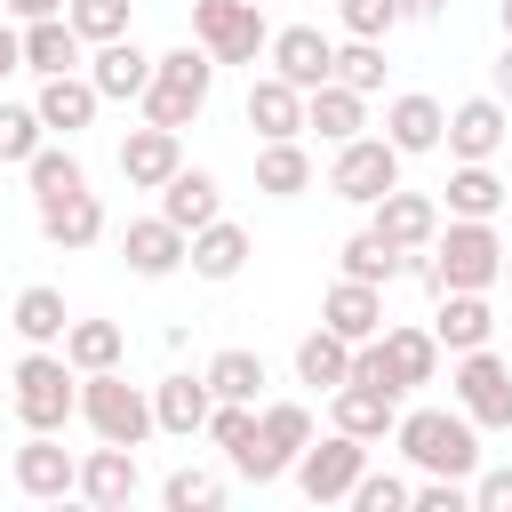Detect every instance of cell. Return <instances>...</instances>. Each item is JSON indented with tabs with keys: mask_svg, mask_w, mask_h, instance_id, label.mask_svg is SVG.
Returning <instances> with one entry per match:
<instances>
[{
	"mask_svg": "<svg viewBox=\"0 0 512 512\" xmlns=\"http://www.w3.org/2000/svg\"><path fill=\"white\" fill-rule=\"evenodd\" d=\"M392 440H400V456L416 472H440V480H472L480 472V424L464 408H408L392 424Z\"/></svg>",
	"mask_w": 512,
	"mask_h": 512,
	"instance_id": "obj_1",
	"label": "cell"
},
{
	"mask_svg": "<svg viewBox=\"0 0 512 512\" xmlns=\"http://www.w3.org/2000/svg\"><path fill=\"white\" fill-rule=\"evenodd\" d=\"M208 88H216V56L192 40V48H168V56H152V80H144V120L152 128H192L200 112H208Z\"/></svg>",
	"mask_w": 512,
	"mask_h": 512,
	"instance_id": "obj_2",
	"label": "cell"
},
{
	"mask_svg": "<svg viewBox=\"0 0 512 512\" xmlns=\"http://www.w3.org/2000/svg\"><path fill=\"white\" fill-rule=\"evenodd\" d=\"M504 280V240L488 216H448V232H432V256H424V288H496Z\"/></svg>",
	"mask_w": 512,
	"mask_h": 512,
	"instance_id": "obj_3",
	"label": "cell"
},
{
	"mask_svg": "<svg viewBox=\"0 0 512 512\" xmlns=\"http://www.w3.org/2000/svg\"><path fill=\"white\" fill-rule=\"evenodd\" d=\"M8 400H16L24 432H64V424L80 416V368H72L64 352L32 344V352L16 360V376H8Z\"/></svg>",
	"mask_w": 512,
	"mask_h": 512,
	"instance_id": "obj_4",
	"label": "cell"
},
{
	"mask_svg": "<svg viewBox=\"0 0 512 512\" xmlns=\"http://www.w3.org/2000/svg\"><path fill=\"white\" fill-rule=\"evenodd\" d=\"M80 424H88L96 440L144 448V432H152V392H136L120 368H88V376H80Z\"/></svg>",
	"mask_w": 512,
	"mask_h": 512,
	"instance_id": "obj_5",
	"label": "cell"
},
{
	"mask_svg": "<svg viewBox=\"0 0 512 512\" xmlns=\"http://www.w3.org/2000/svg\"><path fill=\"white\" fill-rule=\"evenodd\" d=\"M304 440H312V408H304V400H264V408H256V440L232 456V472L256 480V488H272V480L296 464Z\"/></svg>",
	"mask_w": 512,
	"mask_h": 512,
	"instance_id": "obj_6",
	"label": "cell"
},
{
	"mask_svg": "<svg viewBox=\"0 0 512 512\" xmlns=\"http://www.w3.org/2000/svg\"><path fill=\"white\" fill-rule=\"evenodd\" d=\"M192 40L216 64H256L264 40H272V24H264L256 0H192Z\"/></svg>",
	"mask_w": 512,
	"mask_h": 512,
	"instance_id": "obj_7",
	"label": "cell"
},
{
	"mask_svg": "<svg viewBox=\"0 0 512 512\" xmlns=\"http://www.w3.org/2000/svg\"><path fill=\"white\" fill-rule=\"evenodd\" d=\"M288 472H296V488H304L312 504H344V496H352V480L368 472V440H352V432H328V440H304Z\"/></svg>",
	"mask_w": 512,
	"mask_h": 512,
	"instance_id": "obj_8",
	"label": "cell"
},
{
	"mask_svg": "<svg viewBox=\"0 0 512 512\" xmlns=\"http://www.w3.org/2000/svg\"><path fill=\"white\" fill-rule=\"evenodd\" d=\"M456 408L480 424V432H512V368L488 352V344H472V352H456Z\"/></svg>",
	"mask_w": 512,
	"mask_h": 512,
	"instance_id": "obj_9",
	"label": "cell"
},
{
	"mask_svg": "<svg viewBox=\"0 0 512 512\" xmlns=\"http://www.w3.org/2000/svg\"><path fill=\"white\" fill-rule=\"evenodd\" d=\"M392 184H400V152H392L384 136H344V144H336V160H328V192H336V200L368 208V200H384Z\"/></svg>",
	"mask_w": 512,
	"mask_h": 512,
	"instance_id": "obj_10",
	"label": "cell"
},
{
	"mask_svg": "<svg viewBox=\"0 0 512 512\" xmlns=\"http://www.w3.org/2000/svg\"><path fill=\"white\" fill-rule=\"evenodd\" d=\"M368 232H384L392 248L424 256V248H432V232H440V200H432V192H408V184H392L384 200H368Z\"/></svg>",
	"mask_w": 512,
	"mask_h": 512,
	"instance_id": "obj_11",
	"label": "cell"
},
{
	"mask_svg": "<svg viewBox=\"0 0 512 512\" xmlns=\"http://www.w3.org/2000/svg\"><path fill=\"white\" fill-rule=\"evenodd\" d=\"M264 56H272V72L296 80V88H320V80L336 72V40H328L320 24H288V32H272Z\"/></svg>",
	"mask_w": 512,
	"mask_h": 512,
	"instance_id": "obj_12",
	"label": "cell"
},
{
	"mask_svg": "<svg viewBox=\"0 0 512 512\" xmlns=\"http://www.w3.org/2000/svg\"><path fill=\"white\" fill-rule=\"evenodd\" d=\"M504 136H512V112H504L496 96H464V104L448 112V128H440V144H448L456 160H496Z\"/></svg>",
	"mask_w": 512,
	"mask_h": 512,
	"instance_id": "obj_13",
	"label": "cell"
},
{
	"mask_svg": "<svg viewBox=\"0 0 512 512\" xmlns=\"http://www.w3.org/2000/svg\"><path fill=\"white\" fill-rule=\"evenodd\" d=\"M176 168H184V136H176V128H152V120H144V128L120 136V176H128L136 192H160Z\"/></svg>",
	"mask_w": 512,
	"mask_h": 512,
	"instance_id": "obj_14",
	"label": "cell"
},
{
	"mask_svg": "<svg viewBox=\"0 0 512 512\" xmlns=\"http://www.w3.org/2000/svg\"><path fill=\"white\" fill-rule=\"evenodd\" d=\"M328 416H336V432H352V440H384V432L400 424V392L344 376V384L328 392Z\"/></svg>",
	"mask_w": 512,
	"mask_h": 512,
	"instance_id": "obj_15",
	"label": "cell"
},
{
	"mask_svg": "<svg viewBox=\"0 0 512 512\" xmlns=\"http://www.w3.org/2000/svg\"><path fill=\"white\" fill-rule=\"evenodd\" d=\"M72 480H80V456H72V448H56V432H32V440L16 448V488H24L32 504L72 496Z\"/></svg>",
	"mask_w": 512,
	"mask_h": 512,
	"instance_id": "obj_16",
	"label": "cell"
},
{
	"mask_svg": "<svg viewBox=\"0 0 512 512\" xmlns=\"http://www.w3.org/2000/svg\"><path fill=\"white\" fill-rule=\"evenodd\" d=\"M440 128H448V104L424 96V88H408V96L384 104V144H392L400 160H408V152H440Z\"/></svg>",
	"mask_w": 512,
	"mask_h": 512,
	"instance_id": "obj_17",
	"label": "cell"
},
{
	"mask_svg": "<svg viewBox=\"0 0 512 512\" xmlns=\"http://www.w3.org/2000/svg\"><path fill=\"white\" fill-rule=\"evenodd\" d=\"M136 448H120V440H104V448H88L80 456V480H72V496H88V504H104V512H120L128 496H136Z\"/></svg>",
	"mask_w": 512,
	"mask_h": 512,
	"instance_id": "obj_18",
	"label": "cell"
},
{
	"mask_svg": "<svg viewBox=\"0 0 512 512\" xmlns=\"http://www.w3.org/2000/svg\"><path fill=\"white\" fill-rule=\"evenodd\" d=\"M88 80H96V96H104V104H136V96H144V80H152V56H144L128 32H120V40H96Z\"/></svg>",
	"mask_w": 512,
	"mask_h": 512,
	"instance_id": "obj_19",
	"label": "cell"
},
{
	"mask_svg": "<svg viewBox=\"0 0 512 512\" xmlns=\"http://www.w3.org/2000/svg\"><path fill=\"white\" fill-rule=\"evenodd\" d=\"M96 80L88 72H48L40 80V96H32V112H40V128H56V136H80L88 120H96Z\"/></svg>",
	"mask_w": 512,
	"mask_h": 512,
	"instance_id": "obj_20",
	"label": "cell"
},
{
	"mask_svg": "<svg viewBox=\"0 0 512 512\" xmlns=\"http://www.w3.org/2000/svg\"><path fill=\"white\" fill-rule=\"evenodd\" d=\"M40 240L64 248V256H72V248H96V240H104V200H96L88 184L64 192V200H40Z\"/></svg>",
	"mask_w": 512,
	"mask_h": 512,
	"instance_id": "obj_21",
	"label": "cell"
},
{
	"mask_svg": "<svg viewBox=\"0 0 512 512\" xmlns=\"http://www.w3.org/2000/svg\"><path fill=\"white\" fill-rule=\"evenodd\" d=\"M496 336V312H488V288H440V320H432V344L440 352H472Z\"/></svg>",
	"mask_w": 512,
	"mask_h": 512,
	"instance_id": "obj_22",
	"label": "cell"
},
{
	"mask_svg": "<svg viewBox=\"0 0 512 512\" xmlns=\"http://www.w3.org/2000/svg\"><path fill=\"white\" fill-rule=\"evenodd\" d=\"M304 128H312L320 144H344V136L368 128V96L344 88V80H320V88H304Z\"/></svg>",
	"mask_w": 512,
	"mask_h": 512,
	"instance_id": "obj_23",
	"label": "cell"
},
{
	"mask_svg": "<svg viewBox=\"0 0 512 512\" xmlns=\"http://www.w3.org/2000/svg\"><path fill=\"white\" fill-rule=\"evenodd\" d=\"M120 256H128L136 280H168V272L184 264V232H176L168 216H136V224L120 232Z\"/></svg>",
	"mask_w": 512,
	"mask_h": 512,
	"instance_id": "obj_24",
	"label": "cell"
},
{
	"mask_svg": "<svg viewBox=\"0 0 512 512\" xmlns=\"http://www.w3.org/2000/svg\"><path fill=\"white\" fill-rule=\"evenodd\" d=\"M320 328H336L344 344H368V336L384 328V288H368V280H336V288L320 296Z\"/></svg>",
	"mask_w": 512,
	"mask_h": 512,
	"instance_id": "obj_25",
	"label": "cell"
},
{
	"mask_svg": "<svg viewBox=\"0 0 512 512\" xmlns=\"http://www.w3.org/2000/svg\"><path fill=\"white\" fill-rule=\"evenodd\" d=\"M208 408H216L208 376H160V384H152V432H176V440H192V432L208 424Z\"/></svg>",
	"mask_w": 512,
	"mask_h": 512,
	"instance_id": "obj_26",
	"label": "cell"
},
{
	"mask_svg": "<svg viewBox=\"0 0 512 512\" xmlns=\"http://www.w3.org/2000/svg\"><path fill=\"white\" fill-rule=\"evenodd\" d=\"M184 264H192L200 280H240V264H248V232H240L232 216H208V224L184 240Z\"/></svg>",
	"mask_w": 512,
	"mask_h": 512,
	"instance_id": "obj_27",
	"label": "cell"
},
{
	"mask_svg": "<svg viewBox=\"0 0 512 512\" xmlns=\"http://www.w3.org/2000/svg\"><path fill=\"white\" fill-rule=\"evenodd\" d=\"M248 128L272 144V136H304V88L296 80H280V72H264L256 88H248Z\"/></svg>",
	"mask_w": 512,
	"mask_h": 512,
	"instance_id": "obj_28",
	"label": "cell"
},
{
	"mask_svg": "<svg viewBox=\"0 0 512 512\" xmlns=\"http://www.w3.org/2000/svg\"><path fill=\"white\" fill-rule=\"evenodd\" d=\"M160 216H168V224L192 240L208 216H224V200H216V176H208V168H176V176L160 184Z\"/></svg>",
	"mask_w": 512,
	"mask_h": 512,
	"instance_id": "obj_29",
	"label": "cell"
},
{
	"mask_svg": "<svg viewBox=\"0 0 512 512\" xmlns=\"http://www.w3.org/2000/svg\"><path fill=\"white\" fill-rule=\"evenodd\" d=\"M24 72H80V32H72V16H32L24 24Z\"/></svg>",
	"mask_w": 512,
	"mask_h": 512,
	"instance_id": "obj_30",
	"label": "cell"
},
{
	"mask_svg": "<svg viewBox=\"0 0 512 512\" xmlns=\"http://www.w3.org/2000/svg\"><path fill=\"white\" fill-rule=\"evenodd\" d=\"M256 192H272V200L312 192V152H304L296 136H272V144L256 152Z\"/></svg>",
	"mask_w": 512,
	"mask_h": 512,
	"instance_id": "obj_31",
	"label": "cell"
},
{
	"mask_svg": "<svg viewBox=\"0 0 512 512\" xmlns=\"http://www.w3.org/2000/svg\"><path fill=\"white\" fill-rule=\"evenodd\" d=\"M8 328H16L24 344H64V328H72V312H64V288L32 280V288L16 296V312H8Z\"/></svg>",
	"mask_w": 512,
	"mask_h": 512,
	"instance_id": "obj_32",
	"label": "cell"
},
{
	"mask_svg": "<svg viewBox=\"0 0 512 512\" xmlns=\"http://www.w3.org/2000/svg\"><path fill=\"white\" fill-rule=\"evenodd\" d=\"M336 256H344V280H368V288H392L408 272V248H392L384 232H352Z\"/></svg>",
	"mask_w": 512,
	"mask_h": 512,
	"instance_id": "obj_33",
	"label": "cell"
},
{
	"mask_svg": "<svg viewBox=\"0 0 512 512\" xmlns=\"http://www.w3.org/2000/svg\"><path fill=\"white\" fill-rule=\"evenodd\" d=\"M352 376V344L336 336V328H312L304 344H296V384H320V392H336Z\"/></svg>",
	"mask_w": 512,
	"mask_h": 512,
	"instance_id": "obj_34",
	"label": "cell"
},
{
	"mask_svg": "<svg viewBox=\"0 0 512 512\" xmlns=\"http://www.w3.org/2000/svg\"><path fill=\"white\" fill-rule=\"evenodd\" d=\"M120 352H128V336H120V320H72L64 328V360L88 376V368H120Z\"/></svg>",
	"mask_w": 512,
	"mask_h": 512,
	"instance_id": "obj_35",
	"label": "cell"
},
{
	"mask_svg": "<svg viewBox=\"0 0 512 512\" xmlns=\"http://www.w3.org/2000/svg\"><path fill=\"white\" fill-rule=\"evenodd\" d=\"M496 208H504L496 168H488V160H456V176H448V216H496Z\"/></svg>",
	"mask_w": 512,
	"mask_h": 512,
	"instance_id": "obj_36",
	"label": "cell"
},
{
	"mask_svg": "<svg viewBox=\"0 0 512 512\" xmlns=\"http://www.w3.org/2000/svg\"><path fill=\"white\" fill-rule=\"evenodd\" d=\"M200 376H208V392H216V400H256V392H264V360H256L248 344H224Z\"/></svg>",
	"mask_w": 512,
	"mask_h": 512,
	"instance_id": "obj_37",
	"label": "cell"
},
{
	"mask_svg": "<svg viewBox=\"0 0 512 512\" xmlns=\"http://www.w3.org/2000/svg\"><path fill=\"white\" fill-rule=\"evenodd\" d=\"M24 176H32V200H64V192L88 184V168H80L72 152H56V144H40V152L24 160Z\"/></svg>",
	"mask_w": 512,
	"mask_h": 512,
	"instance_id": "obj_38",
	"label": "cell"
},
{
	"mask_svg": "<svg viewBox=\"0 0 512 512\" xmlns=\"http://www.w3.org/2000/svg\"><path fill=\"white\" fill-rule=\"evenodd\" d=\"M160 504H168V512H216V504H224V480L200 472V464H184V472L160 480Z\"/></svg>",
	"mask_w": 512,
	"mask_h": 512,
	"instance_id": "obj_39",
	"label": "cell"
},
{
	"mask_svg": "<svg viewBox=\"0 0 512 512\" xmlns=\"http://www.w3.org/2000/svg\"><path fill=\"white\" fill-rule=\"evenodd\" d=\"M40 144H48L40 112H32V104H0V168H24Z\"/></svg>",
	"mask_w": 512,
	"mask_h": 512,
	"instance_id": "obj_40",
	"label": "cell"
},
{
	"mask_svg": "<svg viewBox=\"0 0 512 512\" xmlns=\"http://www.w3.org/2000/svg\"><path fill=\"white\" fill-rule=\"evenodd\" d=\"M328 80H344V88L376 96V88H384V40H344V48H336V72H328Z\"/></svg>",
	"mask_w": 512,
	"mask_h": 512,
	"instance_id": "obj_41",
	"label": "cell"
},
{
	"mask_svg": "<svg viewBox=\"0 0 512 512\" xmlns=\"http://www.w3.org/2000/svg\"><path fill=\"white\" fill-rule=\"evenodd\" d=\"M336 16H344V32H352V40H392V32L408 24V8H400V0H336Z\"/></svg>",
	"mask_w": 512,
	"mask_h": 512,
	"instance_id": "obj_42",
	"label": "cell"
},
{
	"mask_svg": "<svg viewBox=\"0 0 512 512\" xmlns=\"http://www.w3.org/2000/svg\"><path fill=\"white\" fill-rule=\"evenodd\" d=\"M64 16H72L80 40H120L128 32V0H64Z\"/></svg>",
	"mask_w": 512,
	"mask_h": 512,
	"instance_id": "obj_43",
	"label": "cell"
},
{
	"mask_svg": "<svg viewBox=\"0 0 512 512\" xmlns=\"http://www.w3.org/2000/svg\"><path fill=\"white\" fill-rule=\"evenodd\" d=\"M344 504H352V512H408V480H400V472H360Z\"/></svg>",
	"mask_w": 512,
	"mask_h": 512,
	"instance_id": "obj_44",
	"label": "cell"
},
{
	"mask_svg": "<svg viewBox=\"0 0 512 512\" xmlns=\"http://www.w3.org/2000/svg\"><path fill=\"white\" fill-rule=\"evenodd\" d=\"M408 512H472V488H464V480H440V472H424V480L408 488Z\"/></svg>",
	"mask_w": 512,
	"mask_h": 512,
	"instance_id": "obj_45",
	"label": "cell"
},
{
	"mask_svg": "<svg viewBox=\"0 0 512 512\" xmlns=\"http://www.w3.org/2000/svg\"><path fill=\"white\" fill-rule=\"evenodd\" d=\"M472 504H480V512H512V464L480 472V480H472Z\"/></svg>",
	"mask_w": 512,
	"mask_h": 512,
	"instance_id": "obj_46",
	"label": "cell"
},
{
	"mask_svg": "<svg viewBox=\"0 0 512 512\" xmlns=\"http://www.w3.org/2000/svg\"><path fill=\"white\" fill-rule=\"evenodd\" d=\"M8 72H24V32H16V24H0V80H8Z\"/></svg>",
	"mask_w": 512,
	"mask_h": 512,
	"instance_id": "obj_47",
	"label": "cell"
},
{
	"mask_svg": "<svg viewBox=\"0 0 512 512\" xmlns=\"http://www.w3.org/2000/svg\"><path fill=\"white\" fill-rule=\"evenodd\" d=\"M16 24H32V16H64V0H0Z\"/></svg>",
	"mask_w": 512,
	"mask_h": 512,
	"instance_id": "obj_48",
	"label": "cell"
},
{
	"mask_svg": "<svg viewBox=\"0 0 512 512\" xmlns=\"http://www.w3.org/2000/svg\"><path fill=\"white\" fill-rule=\"evenodd\" d=\"M504 112H512V40H504V56H496V88H488Z\"/></svg>",
	"mask_w": 512,
	"mask_h": 512,
	"instance_id": "obj_49",
	"label": "cell"
},
{
	"mask_svg": "<svg viewBox=\"0 0 512 512\" xmlns=\"http://www.w3.org/2000/svg\"><path fill=\"white\" fill-rule=\"evenodd\" d=\"M400 8H408V16H440L448 0H400Z\"/></svg>",
	"mask_w": 512,
	"mask_h": 512,
	"instance_id": "obj_50",
	"label": "cell"
},
{
	"mask_svg": "<svg viewBox=\"0 0 512 512\" xmlns=\"http://www.w3.org/2000/svg\"><path fill=\"white\" fill-rule=\"evenodd\" d=\"M496 16H504V40H512V0H504V8H496Z\"/></svg>",
	"mask_w": 512,
	"mask_h": 512,
	"instance_id": "obj_51",
	"label": "cell"
},
{
	"mask_svg": "<svg viewBox=\"0 0 512 512\" xmlns=\"http://www.w3.org/2000/svg\"><path fill=\"white\" fill-rule=\"evenodd\" d=\"M504 280H512V248H504Z\"/></svg>",
	"mask_w": 512,
	"mask_h": 512,
	"instance_id": "obj_52",
	"label": "cell"
}]
</instances>
